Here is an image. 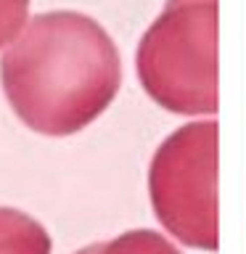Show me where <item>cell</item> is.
<instances>
[{"instance_id": "obj_1", "label": "cell", "mask_w": 246, "mask_h": 254, "mask_svg": "<svg viewBox=\"0 0 246 254\" xmlns=\"http://www.w3.org/2000/svg\"><path fill=\"white\" fill-rule=\"evenodd\" d=\"M0 82L13 114L51 138L93 125L117 98L122 59L93 16L45 11L27 19L5 45Z\"/></svg>"}, {"instance_id": "obj_2", "label": "cell", "mask_w": 246, "mask_h": 254, "mask_svg": "<svg viewBox=\"0 0 246 254\" xmlns=\"http://www.w3.org/2000/svg\"><path fill=\"white\" fill-rule=\"evenodd\" d=\"M138 79L172 114L217 111V0H167L135 53Z\"/></svg>"}, {"instance_id": "obj_3", "label": "cell", "mask_w": 246, "mask_h": 254, "mask_svg": "<svg viewBox=\"0 0 246 254\" xmlns=\"http://www.w3.org/2000/svg\"><path fill=\"white\" fill-rule=\"evenodd\" d=\"M217 122H190L156 148L148 190L156 220L193 249L214 252L217 225Z\"/></svg>"}, {"instance_id": "obj_4", "label": "cell", "mask_w": 246, "mask_h": 254, "mask_svg": "<svg viewBox=\"0 0 246 254\" xmlns=\"http://www.w3.org/2000/svg\"><path fill=\"white\" fill-rule=\"evenodd\" d=\"M51 236L37 220L0 206V254H51Z\"/></svg>"}, {"instance_id": "obj_5", "label": "cell", "mask_w": 246, "mask_h": 254, "mask_svg": "<svg viewBox=\"0 0 246 254\" xmlns=\"http://www.w3.org/2000/svg\"><path fill=\"white\" fill-rule=\"evenodd\" d=\"M77 254H180V252L162 233L130 230V233H122L119 238H111V241L90 244L85 249H79Z\"/></svg>"}, {"instance_id": "obj_6", "label": "cell", "mask_w": 246, "mask_h": 254, "mask_svg": "<svg viewBox=\"0 0 246 254\" xmlns=\"http://www.w3.org/2000/svg\"><path fill=\"white\" fill-rule=\"evenodd\" d=\"M32 0H0V51L21 32L29 19Z\"/></svg>"}]
</instances>
